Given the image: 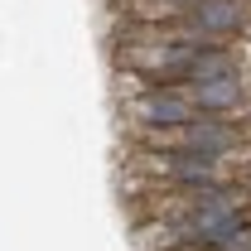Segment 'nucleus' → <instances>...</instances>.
<instances>
[{"instance_id":"obj_1","label":"nucleus","mask_w":251,"mask_h":251,"mask_svg":"<svg viewBox=\"0 0 251 251\" xmlns=\"http://www.w3.org/2000/svg\"><path fill=\"white\" fill-rule=\"evenodd\" d=\"M130 174H140L145 184L159 188H198V184H232L251 174V150L232 159H208L188 155V150H150V145H130Z\"/></svg>"},{"instance_id":"obj_2","label":"nucleus","mask_w":251,"mask_h":251,"mask_svg":"<svg viewBox=\"0 0 251 251\" xmlns=\"http://www.w3.org/2000/svg\"><path fill=\"white\" fill-rule=\"evenodd\" d=\"M126 116H130V130H159V126H184L193 121V101L179 92V82H155L150 92L126 97Z\"/></svg>"},{"instance_id":"obj_3","label":"nucleus","mask_w":251,"mask_h":251,"mask_svg":"<svg viewBox=\"0 0 251 251\" xmlns=\"http://www.w3.org/2000/svg\"><path fill=\"white\" fill-rule=\"evenodd\" d=\"M184 25L198 34L208 49L232 44L237 34H247V29H251V0H193Z\"/></svg>"},{"instance_id":"obj_4","label":"nucleus","mask_w":251,"mask_h":251,"mask_svg":"<svg viewBox=\"0 0 251 251\" xmlns=\"http://www.w3.org/2000/svg\"><path fill=\"white\" fill-rule=\"evenodd\" d=\"M179 92L193 101L198 116H242L251 101V82L247 73H227V77H208V82H179Z\"/></svg>"},{"instance_id":"obj_5","label":"nucleus","mask_w":251,"mask_h":251,"mask_svg":"<svg viewBox=\"0 0 251 251\" xmlns=\"http://www.w3.org/2000/svg\"><path fill=\"white\" fill-rule=\"evenodd\" d=\"M227 73H247V58H242V49L218 44V49H203L198 58L188 63L184 82H208V77H227Z\"/></svg>"},{"instance_id":"obj_6","label":"nucleus","mask_w":251,"mask_h":251,"mask_svg":"<svg viewBox=\"0 0 251 251\" xmlns=\"http://www.w3.org/2000/svg\"><path fill=\"white\" fill-rule=\"evenodd\" d=\"M184 5H193V0H184Z\"/></svg>"}]
</instances>
